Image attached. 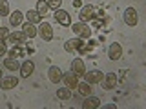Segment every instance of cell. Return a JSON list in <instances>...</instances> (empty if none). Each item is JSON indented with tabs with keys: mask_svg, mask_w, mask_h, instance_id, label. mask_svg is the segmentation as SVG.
Instances as JSON below:
<instances>
[{
	"mask_svg": "<svg viewBox=\"0 0 146 109\" xmlns=\"http://www.w3.org/2000/svg\"><path fill=\"white\" fill-rule=\"evenodd\" d=\"M90 45H95V42H93V40L86 44L82 38H79V36H77V38H70V40H68V42L64 44V49H66L68 53H73V51L86 53V51H88V47H90Z\"/></svg>",
	"mask_w": 146,
	"mask_h": 109,
	"instance_id": "1",
	"label": "cell"
},
{
	"mask_svg": "<svg viewBox=\"0 0 146 109\" xmlns=\"http://www.w3.org/2000/svg\"><path fill=\"white\" fill-rule=\"evenodd\" d=\"M71 29H73V33H75L79 38L82 40H90L91 38V27L88 24H84V22H79V24H73L70 26Z\"/></svg>",
	"mask_w": 146,
	"mask_h": 109,
	"instance_id": "2",
	"label": "cell"
},
{
	"mask_svg": "<svg viewBox=\"0 0 146 109\" xmlns=\"http://www.w3.org/2000/svg\"><path fill=\"white\" fill-rule=\"evenodd\" d=\"M79 18H80V22L88 24L90 20H95V18H97V9H95L93 6H84V7H80Z\"/></svg>",
	"mask_w": 146,
	"mask_h": 109,
	"instance_id": "3",
	"label": "cell"
},
{
	"mask_svg": "<svg viewBox=\"0 0 146 109\" xmlns=\"http://www.w3.org/2000/svg\"><path fill=\"white\" fill-rule=\"evenodd\" d=\"M122 18H124V24L130 26V27H135L137 22H139V15H137V9L135 7H126L124 15H122Z\"/></svg>",
	"mask_w": 146,
	"mask_h": 109,
	"instance_id": "4",
	"label": "cell"
},
{
	"mask_svg": "<svg viewBox=\"0 0 146 109\" xmlns=\"http://www.w3.org/2000/svg\"><path fill=\"white\" fill-rule=\"evenodd\" d=\"M38 35H40V38L44 40V42H49V40H53V27L51 24H48V22H40V26H38Z\"/></svg>",
	"mask_w": 146,
	"mask_h": 109,
	"instance_id": "5",
	"label": "cell"
},
{
	"mask_svg": "<svg viewBox=\"0 0 146 109\" xmlns=\"http://www.w3.org/2000/svg\"><path fill=\"white\" fill-rule=\"evenodd\" d=\"M84 78H86V82H88V84L95 85V84H100V82H102V78H104V73H102V71H99V69L86 71V73H84Z\"/></svg>",
	"mask_w": 146,
	"mask_h": 109,
	"instance_id": "6",
	"label": "cell"
},
{
	"mask_svg": "<svg viewBox=\"0 0 146 109\" xmlns=\"http://www.w3.org/2000/svg\"><path fill=\"white\" fill-rule=\"evenodd\" d=\"M53 16H55V20H57L60 26H64V27H70L71 26V16H70V13L64 11V9H57Z\"/></svg>",
	"mask_w": 146,
	"mask_h": 109,
	"instance_id": "7",
	"label": "cell"
},
{
	"mask_svg": "<svg viewBox=\"0 0 146 109\" xmlns=\"http://www.w3.org/2000/svg\"><path fill=\"white\" fill-rule=\"evenodd\" d=\"M108 58H110V60H121V58H122V45L119 44V42L110 44V47H108Z\"/></svg>",
	"mask_w": 146,
	"mask_h": 109,
	"instance_id": "8",
	"label": "cell"
},
{
	"mask_svg": "<svg viewBox=\"0 0 146 109\" xmlns=\"http://www.w3.org/2000/svg\"><path fill=\"white\" fill-rule=\"evenodd\" d=\"M62 82H64V85H66V87L75 89L77 85H79V76H77L73 71H70V73H62Z\"/></svg>",
	"mask_w": 146,
	"mask_h": 109,
	"instance_id": "9",
	"label": "cell"
},
{
	"mask_svg": "<svg viewBox=\"0 0 146 109\" xmlns=\"http://www.w3.org/2000/svg\"><path fill=\"white\" fill-rule=\"evenodd\" d=\"M20 76L22 78H29L31 75L35 73V64H33V60H24L20 64Z\"/></svg>",
	"mask_w": 146,
	"mask_h": 109,
	"instance_id": "10",
	"label": "cell"
},
{
	"mask_svg": "<svg viewBox=\"0 0 146 109\" xmlns=\"http://www.w3.org/2000/svg\"><path fill=\"white\" fill-rule=\"evenodd\" d=\"M26 38H27V36L22 33V31H15V33H9L6 36V40H7L9 44H13V45H24Z\"/></svg>",
	"mask_w": 146,
	"mask_h": 109,
	"instance_id": "11",
	"label": "cell"
},
{
	"mask_svg": "<svg viewBox=\"0 0 146 109\" xmlns=\"http://www.w3.org/2000/svg\"><path fill=\"white\" fill-rule=\"evenodd\" d=\"M48 78L51 84H58V82H62V69L58 66H51L48 69Z\"/></svg>",
	"mask_w": 146,
	"mask_h": 109,
	"instance_id": "12",
	"label": "cell"
},
{
	"mask_svg": "<svg viewBox=\"0 0 146 109\" xmlns=\"http://www.w3.org/2000/svg\"><path fill=\"white\" fill-rule=\"evenodd\" d=\"M18 85V78L17 76H2V80H0V87L4 91H9V89H15Z\"/></svg>",
	"mask_w": 146,
	"mask_h": 109,
	"instance_id": "13",
	"label": "cell"
},
{
	"mask_svg": "<svg viewBox=\"0 0 146 109\" xmlns=\"http://www.w3.org/2000/svg\"><path fill=\"white\" fill-rule=\"evenodd\" d=\"M71 71L75 73L77 76H84V73H86V64H84V60H82V58H73Z\"/></svg>",
	"mask_w": 146,
	"mask_h": 109,
	"instance_id": "14",
	"label": "cell"
},
{
	"mask_svg": "<svg viewBox=\"0 0 146 109\" xmlns=\"http://www.w3.org/2000/svg\"><path fill=\"white\" fill-rule=\"evenodd\" d=\"M100 84H102L104 89H113V87H117V75H115V73H106Z\"/></svg>",
	"mask_w": 146,
	"mask_h": 109,
	"instance_id": "15",
	"label": "cell"
},
{
	"mask_svg": "<svg viewBox=\"0 0 146 109\" xmlns=\"http://www.w3.org/2000/svg\"><path fill=\"white\" fill-rule=\"evenodd\" d=\"M100 107V100L97 97H93V95H90V97H84V102H82V109H97Z\"/></svg>",
	"mask_w": 146,
	"mask_h": 109,
	"instance_id": "16",
	"label": "cell"
},
{
	"mask_svg": "<svg viewBox=\"0 0 146 109\" xmlns=\"http://www.w3.org/2000/svg\"><path fill=\"white\" fill-rule=\"evenodd\" d=\"M22 33H24L27 38H35V36L38 35V29L35 27V24H31V22H26V24H22Z\"/></svg>",
	"mask_w": 146,
	"mask_h": 109,
	"instance_id": "17",
	"label": "cell"
},
{
	"mask_svg": "<svg viewBox=\"0 0 146 109\" xmlns=\"http://www.w3.org/2000/svg\"><path fill=\"white\" fill-rule=\"evenodd\" d=\"M22 20H24V13H22V11L15 9L13 13H9V24H11L13 27L20 26V24H22Z\"/></svg>",
	"mask_w": 146,
	"mask_h": 109,
	"instance_id": "18",
	"label": "cell"
},
{
	"mask_svg": "<svg viewBox=\"0 0 146 109\" xmlns=\"http://www.w3.org/2000/svg\"><path fill=\"white\" fill-rule=\"evenodd\" d=\"M24 16L27 18V22H31V24H40V22L44 20V16L38 15V11H36V9H29Z\"/></svg>",
	"mask_w": 146,
	"mask_h": 109,
	"instance_id": "19",
	"label": "cell"
},
{
	"mask_svg": "<svg viewBox=\"0 0 146 109\" xmlns=\"http://www.w3.org/2000/svg\"><path fill=\"white\" fill-rule=\"evenodd\" d=\"M4 67H6V69H9V71H18L20 69V62H18V58H4Z\"/></svg>",
	"mask_w": 146,
	"mask_h": 109,
	"instance_id": "20",
	"label": "cell"
},
{
	"mask_svg": "<svg viewBox=\"0 0 146 109\" xmlns=\"http://www.w3.org/2000/svg\"><path fill=\"white\" fill-rule=\"evenodd\" d=\"M77 91H79V95H82V97H90V95H93V87H91V84H88V82L79 84V85H77Z\"/></svg>",
	"mask_w": 146,
	"mask_h": 109,
	"instance_id": "21",
	"label": "cell"
},
{
	"mask_svg": "<svg viewBox=\"0 0 146 109\" xmlns=\"http://www.w3.org/2000/svg\"><path fill=\"white\" fill-rule=\"evenodd\" d=\"M57 98L58 100H70L71 98V89L66 87V85H64V87H58L57 89Z\"/></svg>",
	"mask_w": 146,
	"mask_h": 109,
	"instance_id": "22",
	"label": "cell"
},
{
	"mask_svg": "<svg viewBox=\"0 0 146 109\" xmlns=\"http://www.w3.org/2000/svg\"><path fill=\"white\" fill-rule=\"evenodd\" d=\"M24 53H26L24 45H15V47L9 51V56L11 58H20V56H24Z\"/></svg>",
	"mask_w": 146,
	"mask_h": 109,
	"instance_id": "23",
	"label": "cell"
},
{
	"mask_svg": "<svg viewBox=\"0 0 146 109\" xmlns=\"http://www.w3.org/2000/svg\"><path fill=\"white\" fill-rule=\"evenodd\" d=\"M36 11H38V15L46 16V15H48V11H49L48 2H46V0H38V2H36Z\"/></svg>",
	"mask_w": 146,
	"mask_h": 109,
	"instance_id": "24",
	"label": "cell"
},
{
	"mask_svg": "<svg viewBox=\"0 0 146 109\" xmlns=\"http://www.w3.org/2000/svg\"><path fill=\"white\" fill-rule=\"evenodd\" d=\"M9 2L7 0H0V16H9Z\"/></svg>",
	"mask_w": 146,
	"mask_h": 109,
	"instance_id": "25",
	"label": "cell"
},
{
	"mask_svg": "<svg viewBox=\"0 0 146 109\" xmlns=\"http://www.w3.org/2000/svg\"><path fill=\"white\" fill-rule=\"evenodd\" d=\"M48 6H49V9L57 11V9H60V6H62V0H48Z\"/></svg>",
	"mask_w": 146,
	"mask_h": 109,
	"instance_id": "26",
	"label": "cell"
},
{
	"mask_svg": "<svg viewBox=\"0 0 146 109\" xmlns=\"http://www.w3.org/2000/svg\"><path fill=\"white\" fill-rule=\"evenodd\" d=\"M6 53H7V44L4 42V40H0V58H2Z\"/></svg>",
	"mask_w": 146,
	"mask_h": 109,
	"instance_id": "27",
	"label": "cell"
},
{
	"mask_svg": "<svg viewBox=\"0 0 146 109\" xmlns=\"http://www.w3.org/2000/svg\"><path fill=\"white\" fill-rule=\"evenodd\" d=\"M9 35V31H7V27H0V40H4L6 36Z\"/></svg>",
	"mask_w": 146,
	"mask_h": 109,
	"instance_id": "28",
	"label": "cell"
},
{
	"mask_svg": "<svg viewBox=\"0 0 146 109\" xmlns=\"http://www.w3.org/2000/svg\"><path fill=\"white\" fill-rule=\"evenodd\" d=\"M73 6H75V7H80L82 2H80V0H73Z\"/></svg>",
	"mask_w": 146,
	"mask_h": 109,
	"instance_id": "29",
	"label": "cell"
},
{
	"mask_svg": "<svg viewBox=\"0 0 146 109\" xmlns=\"http://www.w3.org/2000/svg\"><path fill=\"white\" fill-rule=\"evenodd\" d=\"M0 80H2V71H0Z\"/></svg>",
	"mask_w": 146,
	"mask_h": 109,
	"instance_id": "30",
	"label": "cell"
}]
</instances>
